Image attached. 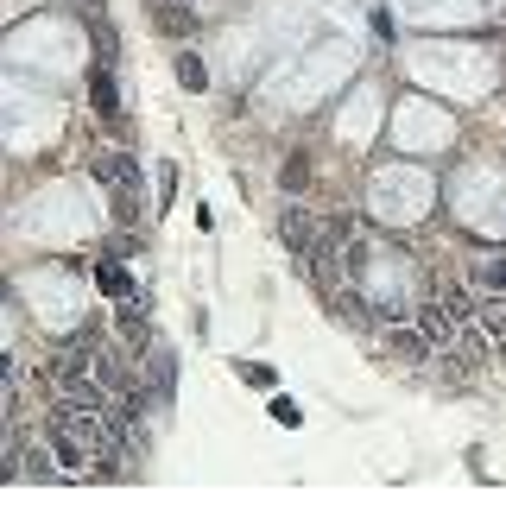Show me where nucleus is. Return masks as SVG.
<instances>
[{"instance_id": "obj_1", "label": "nucleus", "mask_w": 506, "mask_h": 512, "mask_svg": "<svg viewBox=\"0 0 506 512\" xmlns=\"http://www.w3.org/2000/svg\"><path fill=\"white\" fill-rule=\"evenodd\" d=\"M89 171H95V184L114 196V215H121V222H133V209H140V165H133L121 146H102V152L89 159Z\"/></svg>"}, {"instance_id": "obj_2", "label": "nucleus", "mask_w": 506, "mask_h": 512, "mask_svg": "<svg viewBox=\"0 0 506 512\" xmlns=\"http://www.w3.org/2000/svg\"><path fill=\"white\" fill-rule=\"evenodd\" d=\"M89 102H95V114L121 121V83H114V64H102V70L89 76Z\"/></svg>"}, {"instance_id": "obj_3", "label": "nucleus", "mask_w": 506, "mask_h": 512, "mask_svg": "<svg viewBox=\"0 0 506 512\" xmlns=\"http://www.w3.org/2000/svg\"><path fill=\"white\" fill-rule=\"evenodd\" d=\"M475 329L488 336V348L506 361V304H500V298H494V304H475Z\"/></svg>"}, {"instance_id": "obj_4", "label": "nucleus", "mask_w": 506, "mask_h": 512, "mask_svg": "<svg viewBox=\"0 0 506 512\" xmlns=\"http://www.w3.org/2000/svg\"><path fill=\"white\" fill-rule=\"evenodd\" d=\"M95 285H102L108 298H140V291H133V272L114 260V253H108V260H95Z\"/></svg>"}, {"instance_id": "obj_5", "label": "nucleus", "mask_w": 506, "mask_h": 512, "mask_svg": "<svg viewBox=\"0 0 506 512\" xmlns=\"http://www.w3.org/2000/svg\"><path fill=\"white\" fill-rule=\"evenodd\" d=\"M336 260H342V272H367V260H374L367 234H348V228H336Z\"/></svg>"}, {"instance_id": "obj_6", "label": "nucleus", "mask_w": 506, "mask_h": 512, "mask_svg": "<svg viewBox=\"0 0 506 512\" xmlns=\"http://www.w3.org/2000/svg\"><path fill=\"white\" fill-rule=\"evenodd\" d=\"M386 354L405 361V367H418L424 361V329H393V336H386Z\"/></svg>"}, {"instance_id": "obj_7", "label": "nucleus", "mask_w": 506, "mask_h": 512, "mask_svg": "<svg viewBox=\"0 0 506 512\" xmlns=\"http://www.w3.org/2000/svg\"><path fill=\"white\" fill-rule=\"evenodd\" d=\"M146 373L159 380V399H171V348H165V342L146 348Z\"/></svg>"}, {"instance_id": "obj_8", "label": "nucleus", "mask_w": 506, "mask_h": 512, "mask_svg": "<svg viewBox=\"0 0 506 512\" xmlns=\"http://www.w3.org/2000/svg\"><path fill=\"white\" fill-rule=\"evenodd\" d=\"M190 26H197V19H190V7H178V0H171V7H159V32H171V38H184Z\"/></svg>"}, {"instance_id": "obj_9", "label": "nucleus", "mask_w": 506, "mask_h": 512, "mask_svg": "<svg viewBox=\"0 0 506 512\" xmlns=\"http://www.w3.org/2000/svg\"><path fill=\"white\" fill-rule=\"evenodd\" d=\"M178 83H184V89H203V83H209V70H203V57H197V51H184V57H178Z\"/></svg>"}, {"instance_id": "obj_10", "label": "nucleus", "mask_w": 506, "mask_h": 512, "mask_svg": "<svg viewBox=\"0 0 506 512\" xmlns=\"http://www.w3.org/2000/svg\"><path fill=\"white\" fill-rule=\"evenodd\" d=\"M89 38H95V51H102V64H114V26H108V19H95Z\"/></svg>"}, {"instance_id": "obj_11", "label": "nucleus", "mask_w": 506, "mask_h": 512, "mask_svg": "<svg viewBox=\"0 0 506 512\" xmlns=\"http://www.w3.org/2000/svg\"><path fill=\"white\" fill-rule=\"evenodd\" d=\"M304 177H310V165H304V152H298V159H285V190H298Z\"/></svg>"}, {"instance_id": "obj_12", "label": "nucleus", "mask_w": 506, "mask_h": 512, "mask_svg": "<svg viewBox=\"0 0 506 512\" xmlns=\"http://www.w3.org/2000/svg\"><path fill=\"white\" fill-rule=\"evenodd\" d=\"M488 279H494V291H506V260H494V266H488Z\"/></svg>"}, {"instance_id": "obj_13", "label": "nucleus", "mask_w": 506, "mask_h": 512, "mask_svg": "<svg viewBox=\"0 0 506 512\" xmlns=\"http://www.w3.org/2000/svg\"><path fill=\"white\" fill-rule=\"evenodd\" d=\"M146 7H171V0H146Z\"/></svg>"}]
</instances>
